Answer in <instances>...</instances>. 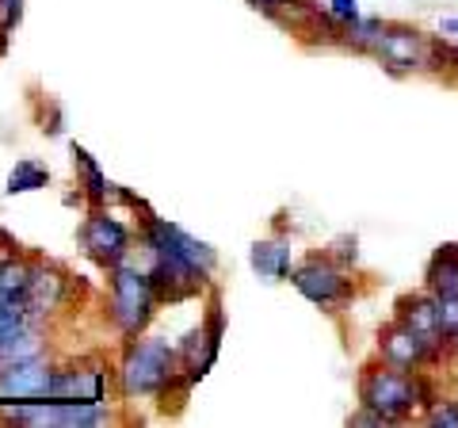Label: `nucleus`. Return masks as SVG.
<instances>
[{
    "label": "nucleus",
    "mask_w": 458,
    "mask_h": 428,
    "mask_svg": "<svg viewBox=\"0 0 458 428\" xmlns=\"http://www.w3.org/2000/svg\"><path fill=\"white\" fill-rule=\"evenodd\" d=\"M428 54H432V35H424L412 23H390L375 58L382 62L386 73L409 77V73H428Z\"/></svg>",
    "instance_id": "nucleus-5"
},
{
    "label": "nucleus",
    "mask_w": 458,
    "mask_h": 428,
    "mask_svg": "<svg viewBox=\"0 0 458 428\" xmlns=\"http://www.w3.org/2000/svg\"><path fill=\"white\" fill-rule=\"evenodd\" d=\"M454 81H458V69H454Z\"/></svg>",
    "instance_id": "nucleus-24"
},
{
    "label": "nucleus",
    "mask_w": 458,
    "mask_h": 428,
    "mask_svg": "<svg viewBox=\"0 0 458 428\" xmlns=\"http://www.w3.org/2000/svg\"><path fill=\"white\" fill-rule=\"evenodd\" d=\"M424 287L432 295H451L458 291V241H447L432 253L428 261V272H424Z\"/></svg>",
    "instance_id": "nucleus-10"
},
{
    "label": "nucleus",
    "mask_w": 458,
    "mask_h": 428,
    "mask_svg": "<svg viewBox=\"0 0 458 428\" xmlns=\"http://www.w3.org/2000/svg\"><path fill=\"white\" fill-rule=\"evenodd\" d=\"M424 421L432 428H458V402H451V398H436V402L424 409Z\"/></svg>",
    "instance_id": "nucleus-17"
},
{
    "label": "nucleus",
    "mask_w": 458,
    "mask_h": 428,
    "mask_svg": "<svg viewBox=\"0 0 458 428\" xmlns=\"http://www.w3.org/2000/svg\"><path fill=\"white\" fill-rule=\"evenodd\" d=\"M436 398L420 371H401L390 364L363 367L360 375V406L375 409L382 421H405L412 409H428Z\"/></svg>",
    "instance_id": "nucleus-1"
},
{
    "label": "nucleus",
    "mask_w": 458,
    "mask_h": 428,
    "mask_svg": "<svg viewBox=\"0 0 458 428\" xmlns=\"http://www.w3.org/2000/svg\"><path fill=\"white\" fill-rule=\"evenodd\" d=\"M394 318L401 321V325H409V330H417L424 340H432L436 348H443L447 340H443V333H439V313H436V295L432 291H417V295H401L397 298V313Z\"/></svg>",
    "instance_id": "nucleus-9"
},
{
    "label": "nucleus",
    "mask_w": 458,
    "mask_h": 428,
    "mask_svg": "<svg viewBox=\"0 0 458 428\" xmlns=\"http://www.w3.org/2000/svg\"><path fill=\"white\" fill-rule=\"evenodd\" d=\"M172 379H176V352H172L165 340H134V345L126 348L123 367H119V382H123L126 398L157 394V390H165Z\"/></svg>",
    "instance_id": "nucleus-2"
},
{
    "label": "nucleus",
    "mask_w": 458,
    "mask_h": 428,
    "mask_svg": "<svg viewBox=\"0 0 458 428\" xmlns=\"http://www.w3.org/2000/svg\"><path fill=\"white\" fill-rule=\"evenodd\" d=\"M157 306L153 279L146 272H138L131 264H114L111 268V318L126 337H138L149 325Z\"/></svg>",
    "instance_id": "nucleus-3"
},
{
    "label": "nucleus",
    "mask_w": 458,
    "mask_h": 428,
    "mask_svg": "<svg viewBox=\"0 0 458 428\" xmlns=\"http://www.w3.org/2000/svg\"><path fill=\"white\" fill-rule=\"evenodd\" d=\"M436 313H439V333L447 345L458 340V291L451 295H436Z\"/></svg>",
    "instance_id": "nucleus-16"
},
{
    "label": "nucleus",
    "mask_w": 458,
    "mask_h": 428,
    "mask_svg": "<svg viewBox=\"0 0 458 428\" xmlns=\"http://www.w3.org/2000/svg\"><path fill=\"white\" fill-rule=\"evenodd\" d=\"M439 35L451 39V42H458V20H454V16H443V20H439Z\"/></svg>",
    "instance_id": "nucleus-21"
},
{
    "label": "nucleus",
    "mask_w": 458,
    "mask_h": 428,
    "mask_svg": "<svg viewBox=\"0 0 458 428\" xmlns=\"http://www.w3.org/2000/svg\"><path fill=\"white\" fill-rule=\"evenodd\" d=\"M352 424H386V421L378 417L375 409H367V406H363V409H360V413H355V417H352Z\"/></svg>",
    "instance_id": "nucleus-22"
},
{
    "label": "nucleus",
    "mask_w": 458,
    "mask_h": 428,
    "mask_svg": "<svg viewBox=\"0 0 458 428\" xmlns=\"http://www.w3.org/2000/svg\"><path fill=\"white\" fill-rule=\"evenodd\" d=\"M50 184V173L47 168H42L38 161H31V157H27V161H20L16 168H12V176H8V192L16 195V192H35V188H47Z\"/></svg>",
    "instance_id": "nucleus-14"
},
{
    "label": "nucleus",
    "mask_w": 458,
    "mask_h": 428,
    "mask_svg": "<svg viewBox=\"0 0 458 428\" xmlns=\"http://www.w3.org/2000/svg\"><path fill=\"white\" fill-rule=\"evenodd\" d=\"M81 245L89 249L92 261L114 268V264H123L126 249H131V234H126V226L114 222L111 214L96 210V214H89V222L81 226Z\"/></svg>",
    "instance_id": "nucleus-7"
},
{
    "label": "nucleus",
    "mask_w": 458,
    "mask_h": 428,
    "mask_svg": "<svg viewBox=\"0 0 458 428\" xmlns=\"http://www.w3.org/2000/svg\"><path fill=\"white\" fill-rule=\"evenodd\" d=\"M291 283H294V291L310 298L313 306H321L328 313H336L344 303H352V279L344 276V268L333 261V256H306L302 264H294V272H291Z\"/></svg>",
    "instance_id": "nucleus-4"
},
{
    "label": "nucleus",
    "mask_w": 458,
    "mask_h": 428,
    "mask_svg": "<svg viewBox=\"0 0 458 428\" xmlns=\"http://www.w3.org/2000/svg\"><path fill=\"white\" fill-rule=\"evenodd\" d=\"M73 165L81 168V176H84V188H89V199H92V203H104L111 184L104 180V173H99V168H96V161H92V157L84 153L81 146H73Z\"/></svg>",
    "instance_id": "nucleus-15"
},
{
    "label": "nucleus",
    "mask_w": 458,
    "mask_h": 428,
    "mask_svg": "<svg viewBox=\"0 0 458 428\" xmlns=\"http://www.w3.org/2000/svg\"><path fill=\"white\" fill-rule=\"evenodd\" d=\"M20 20V0H0V31H8Z\"/></svg>",
    "instance_id": "nucleus-20"
},
{
    "label": "nucleus",
    "mask_w": 458,
    "mask_h": 428,
    "mask_svg": "<svg viewBox=\"0 0 458 428\" xmlns=\"http://www.w3.org/2000/svg\"><path fill=\"white\" fill-rule=\"evenodd\" d=\"M325 256H333V261L340 264V268H348V264H355L360 261V241H355L352 234H340L333 245H328V253Z\"/></svg>",
    "instance_id": "nucleus-18"
},
{
    "label": "nucleus",
    "mask_w": 458,
    "mask_h": 428,
    "mask_svg": "<svg viewBox=\"0 0 458 428\" xmlns=\"http://www.w3.org/2000/svg\"><path fill=\"white\" fill-rule=\"evenodd\" d=\"M62 287L65 279L57 272H31V283H27V295H23V306L27 313H47L57 306V298H62Z\"/></svg>",
    "instance_id": "nucleus-12"
},
{
    "label": "nucleus",
    "mask_w": 458,
    "mask_h": 428,
    "mask_svg": "<svg viewBox=\"0 0 458 428\" xmlns=\"http://www.w3.org/2000/svg\"><path fill=\"white\" fill-rule=\"evenodd\" d=\"M439 348L432 340H424L417 330H409V325H401L397 318L390 325H382L378 330V355L382 364L390 367H401V371H420L428 360H432Z\"/></svg>",
    "instance_id": "nucleus-6"
},
{
    "label": "nucleus",
    "mask_w": 458,
    "mask_h": 428,
    "mask_svg": "<svg viewBox=\"0 0 458 428\" xmlns=\"http://www.w3.org/2000/svg\"><path fill=\"white\" fill-rule=\"evenodd\" d=\"M386 27H390L386 20H370V16L355 20V23L344 27V47L355 50V54H375L382 35H386Z\"/></svg>",
    "instance_id": "nucleus-13"
},
{
    "label": "nucleus",
    "mask_w": 458,
    "mask_h": 428,
    "mask_svg": "<svg viewBox=\"0 0 458 428\" xmlns=\"http://www.w3.org/2000/svg\"><path fill=\"white\" fill-rule=\"evenodd\" d=\"M328 16L340 20L344 27L355 23V20H363V12H360V0H328Z\"/></svg>",
    "instance_id": "nucleus-19"
},
{
    "label": "nucleus",
    "mask_w": 458,
    "mask_h": 428,
    "mask_svg": "<svg viewBox=\"0 0 458 428\" xmlns=\"http://www.w3.org/2000/svg\"><path fill=\"white\" fill-rule=\"evenodd\" d=\"M252 268L264 279H286L294 272L291 245H283V241H256V245H252Z\"/></svg>",
    "instance_id": "nucleus-11"
},
{
    "label": "nucleus",
    "mask_w": 458,
    "mask_h": 428,
    "mask_svg": "<svg viewBox=\"0 0 458 428\" xmlns=\"http://www.w3.org/2000/svg\"><path fill=\"white\" fill-rule=\"evenodd\" d=\"M0 237H8V234H4V230H0Z\"/></svg>",
    "instance_id": "nucleus-23"
},
{
    "label": "nucleus",
    "mask_w": 458,
    "mask_h": 428,
    "mask_svg": "<svg viewBox=\"0 0 458 428\" xmlns=\"http://www.w3.org/2000/svg\"><path fill=\"white\" fill-rule=\"evenodd\" d=\"M50 379H54V371L42 364L38 355H27V360H8L4 367H0V394L38 402V398H50Z\"/></svg>",
    "instance_id": "nucleus-8"
}]
</instances>
